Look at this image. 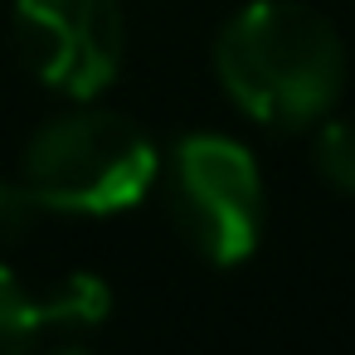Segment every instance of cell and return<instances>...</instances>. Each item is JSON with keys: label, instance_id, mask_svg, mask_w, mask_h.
Returning <instances> with one entry per match:
<instances>
[{"label": "cell", "instance_id": "6da1fadb", "mask_svg": "<svg viewBox=\"0 0 355 355\" xmlns=\"http://www.w3.org/2000/svg\"><path fill=\"white\" fill-rule=\"evenodd\" d=\"M214 73L263 127H311L345 88V44L306 0H248L214 40Z\"/></svg>", "mask_w": 355, "mask_h": 355}, {"label": "cell", "instance_id": "7a4b0ae2", "mask_svg": "<svg viewBox=\"0 0 355 355\" xmlns=\"http://www.w3.org/2000/svg\"><path fill=\"white\" fill-rule=\"evenodd\" d=\"M161 175L156 141L122 112L78 107L44 122L25 156L20 180L49 214H122L137 209Z\"/></svg>", "mask_w": 355, "mask_h": 355}, {"label": "cell", "instance_id": "3957f363", "mask_svg": "<svg viewBox=\"0 0 355 355\" xmlns=\"http://www.w3.org/2000/svg\"><path fill=\"white\" fill-rule=\"evenodd\" d=\"M166 200L180 239L214 268L243 263L268 219V190L243 141L219 132H190L166 161Z\"/></svg>", "mask_w": 355, "mask_h": 355}, {"label": "cell", "instance_id": "277c9868", "mask_svg": "<svg viewBox=\"0 0 355 355\" xmlns=\"http://www.w3.org/2000/svg\"><path fill=\"white\" fill-rule=\"evenodd\" d=\"M15 40L44 88L93 103L122 69L127 20L117 0H15Z\"/></svg>", "mask_w": 355, "mask_h": 355}, {"label": "cell", "instance_id": "5b68a950", "mask_svg": "<svg viewBox=\"0 0 355 355\" xmlns=\"http://www.w3.org/2000/svg\"><path fill=\"white\" fill-rule=\"evenodd\" d=\"M107 316H112V287L98 272H69L64 282L35 297L30 345H78L98 336Z\"/></svg>", "mask_w": 355, "mask_h": 355}, {"label": "cell", "instance_id": "8992f818", "mask_svg": "<svg viewBox=\"0 0 355 355\" xmlns=\"http://www.w3.org/2000/svg\"><path fill=\"white\" fill-rule=\"evenodd\" d=\"M311 161H316L326 185H336L340 195H355V112L350 117H331L316 132Z\"/></svg>", "mask_w": 355, "mask_h": 355}, {"label": "cell", "instance_id": "52a82bcc", "mask_svg": "<svg viewBox=\"0 0 355 355\" xmlns=\"http://www.w3.org/2000/svg\"><path fill=\"white\" fill-rule=\"evenodd\" d=\"M30 311H35V297L0 263V350H25L30 345Z\"/></svg>", "mask_w": 355, "mask_h": 355}, {"label": "cell", "instance_id": "ba28073f", "mask_svg": "<svg viewBox=\"0 0 355 355\" xmlns=\"http://www.w3.org/2000/svg\"><path fill=\"white\" fill-rule=\"evenodd\" d=\"M49 209L40 205V195L25 180H0V243H15L25 239Z\"/></svg>", "mask_w": 355, "mask_h": 355}]
</instances>
